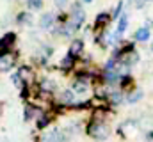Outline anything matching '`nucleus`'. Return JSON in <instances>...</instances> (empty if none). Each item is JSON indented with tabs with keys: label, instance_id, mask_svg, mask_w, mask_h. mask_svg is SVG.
<instances>
[{
	"label": "nucleus",
	"instance_id": "1",
	"mask_svg": "<svg viewBox=\"0 0 153 142\" xmlns=\"http://www.w3.org/2000/svg\"><path fill=\"white\" fill-rule=\"evenodd\" d=\"M87 133H89L91 137L98 139V141H103V139L109 137V126L103 124V123H93V124L87 128Z\"/></svg>",
	"mask_w": 153,
	"mask_h": 142
},
{
	"label": "nucleus",
	"instance_id": "2",
	"mask_svg": "<svg viewBox=\"0 0 153 142\" xmlns=\"http://www.w3.org/2000/svg\"><path fill=\"white\" fill-rule=\"evenodd\" d=\"M14 41H16V34L14 32H7V34H4L0 37V57L7 55V52L14 44Z\"/></svg>",
	"mask_w": 153,
	"mask_h": 142
},
{
	"label": "nucleus",
	"instance_id": "3",
	"mask_svg": "<svg viewBox=\"0 0 153 142\" xmlns=\"http://www.w3.org/2000/svg\"><path fill=\"white\" fill-rule=\"evenodd\" d=\"M84 20H85V13H84V9L80 7V4L76 2L75 5L71 7V23H73L75 27H80V25L84 23Z\"/></svg>",
	"mask_w": 153,
	"mask_h": 142
},
{
	"label": "nucleus",
	"instance_id": "4",
	"mask_svg": "<svg viewBox=\"0 0 153 142\" xmlns=\"http://www.w3.org/2000/svg\"><path fill=\"white\" fill-rule=\"evenodd\" d=\"M66 141V135L59 130V128H55V130H52V132H46L43 137H41V142H64Z\"/></svg>",
	"mask_w": 153,
	"mask_h": 142
},
{
	"label": "nucleus",
	"instance_id": "5",
	"mask_svg": "<svg viewBox=\"0 0 153 142\" xmlns=\"http://www.w3.org/2000/svg\"><path fill=\"white\" fill-rule=\"evenodd\" d=\"M53 21H55V16H53L52 13H46V14L41 16V20H39V27H41V29H50V27L53 25Z\"/></svg>",
	"mask_w": 153,
	"mask_h": 142
},
{
	"label": "nucleus",
	"instance_id": "6",
	"mask_svg": "<svg viewBox=\"0 0 153 142\" xmlns=\"http://www.w3.org/2000/svg\"><path fill=\"white\" fill-rule=\"evenodd\" d=\"M126 27H128V14L123 13V14L119 16V20H117V30H116V32L121 36L125 30H126Z\"/></svg>",
	"mask_w": 153,
	"mask_h": 142
},
{
	"label": "nucleus",
	"instance_id": "7",
	"mask_svg": "<svg viewBox=\"0 0 153 142\" xmlns=\"http://www.w3.org/2000/svg\"><path fill=\"white\" fill-rule=\"evenodd\" d=\"M150 29L148 27H141V29H137V32L134 34V37L137 39V41H148L150 39Z\"/></svg>",
	"mask_w": 153,
	"mask_h": 142
},
{
	"label": "nucleus",
	"instance_id": "8",
	"mask_svg": "<svg viewBox=\"0 0 153 142\" xmlns=\"http://www.w3.org/2000/svg\"><path fill=\"white\" fill-rule=\"evenodd\" d=\"M11 66H13V57H11V55L0 57V71H9Z\"/></svg>",
	"mask_w": 153,
	"mask_h": 142
},
{
	"label": "nucleus",
	"instance_id": "9",
	"mask_svg": "<svg viewBox=\"0 0 153 142\" xmlns=\"http://www.w3.org/2000/svg\"><path fill=\"white\" fill-rule=\"evenodd\" d=\"M82 48H84V41H80V39H75L73 43H71V48H70V55H78L80 52H82Z\"/></svg>",
	"mask_w": 153,
	"mask_h": 142
},
{
	"label": "nucleus",
	"instance_id": "10",
	"mask_svg": "<svg viewBox=\"0 0 153 142\" xmlns=\"http://www.w3.org/2000/svg\"><path fill=\"white\" fill-rule=\"evenodd\" d=\"M73 91H75L76 94H84V92H87V84H85L84 80H76L75 84H73Z\"/></svg>",
	"mask_w": 153,
	"mask_h": 142
},
{
	"label": "nucleus",
	"instance_id": "11",
	"mask_svg": "<svg viewBox=\"0 0 153 142\" xmlns=\"http://www.w3.org/2000/svg\"><path fill=\"white\" fill-rule=\"evenodd\" d=\"M27 5H29V9H32V11H38L43 7V0H27Z\"/></svg>",
	"mask_w": 153,
	"mask_h": 142
},
{
	"label": "nucleus",
	"instance_id": "12",
	"mask_svg": "<svg viewBox=\"0 0 153 142\" xmlns=\"http://www.w3.org/2000/svg\"><path fill=\"white\" fill-rule=\"evenodd\" d=\"M143 98V91H135V92H132L128 98H126V101L128 103H135V101H139Z\"/></svg>",
	"mask_w": 153,
	"mask_h": 142
},
{
	"label": "nucleus",
	"instance_id": "13",
	"mask_svg": "<svg viewBox=\"0 0 153 142\" xmlns=\"http://www.w3.org/2000/svg\"><path fill=\"white\" fill-rule=\"evenodd\" d=\"M62 101L71 103V101H73V92H71V91H64V92H62Z\"/></svg>",
	"mask_w": 153,
	"mask_h": 142
},
{
	"label": "nucleus",
	"instance_id": "14",
	"mask_svg": "<svg viewBox=\"0 0 153 142\" xmlns=\"http://www.w3.org/2000/svg\"><path fill=\"white\" fill-rule=\"evenodd\" d=\"M48 123H50V117H48V115H43V117L38 121V128H39V130H41V128H45Z\"/></svg>",
	"mask_w": 153,
	"mask_h": 142
},
{
	"label": "nucleus",
	"instance_id": "15",
	"mask_svg": "<svg viewBox=\"0 0 153 142\" xmlns=\"http://www.w3.org/2000/svg\"><path fill=\"white\" fill-rule=\"evenodd\" d=\"M73 66V55H68L66 59H62V68H70Z\"/></svg>",
	"mask_w": 153,
	"mask_h": 142
},
{
	"label": "nucleus",
	"instance_id": "16",
	"mask_svg": "<svg viewBox=\"0 0 153 142\" xmlns=\"http://www.w3.org/2000/svg\"><path fill=\"white\" fill-rule=\"evenodd\" d=\"M18 23H25V21H30V16L27 14V13H22L20 16H18V20H16Z\"/></svg>",
	"mask_w": 153,
	"mask_h": 142
},
{
	"label": "nucleus",
	"instance_id": "17",
	"mask_svg": "<svg viewBox=\"0 0 153 142\" xmlns=\"http://www.w3.org/2000/svg\"><path fill=\"white\" fill-rule=\"evenodd\" d=\"M32 115H34V108H32V106H27V108H25V121L32 119Z\"/></svg>",
	"mask_w": 153,
	"mask_h": 142
},
{
	"label": "nucleus",
	"instance_id": "18",
	"mask_svg": "<svg viewBox=\"0 0 153 142\" xmlns=\"http://www.w3.org/2000/svg\"><path fill=\"white\" fill-rule=\"evenodd\" d=\"M11 80L16 84V85H22V82H20V75L18 73H14V75H11Z\"/></svg>",
	"mask_w": 153,
	"mask_h": 142
},
{
	"label": "nucleus",
	"instance_id": "19",
	"mask_svg": "<svg viewBox=\"0 0 153 142\" xmlns=\"http://www.w3.org/2000/svg\"><path fill=\"white\" fill-rule=\"evenodd\" d=\"M53 2H55V5H57V7H64V5L68 4V0H53Z\"/></svg>",
	"mask_w": 153,
	"mask_h": 142
},
{
	"label": "nucleus",
	"instance_id": "20",
	"mask_svg": "<svg viewBox=\"0 0 153 142\" xmlns=\"http://www.w3.org/2000/svg\"><path fill=\"white\" fill-rule=\"evenodd\" d=\"M112 101H114V103H119V101H121V96H119V94H112Z\"/></svg>",
	"mask_w": 153,
	"mask_h": 142
},
{
	"label": "nucleus",
	"instance_id": "21",
	"mask_svg": "<svg viewBox=\"0 0 153 142\" xmlns=\"http://www.w3.org/2000/svg\"><path fill=\"white\" fill-rule=\"evenodd\" d=\"M121 5H123V4H117V7H116V11H114V18H117V14H119V11H121Z\"/></svg>",
	"mask_w": 153,
	"mask_h": 142
},
{
	"label": "nucleus",
	"instance_id": "22",
	"mask_svg": "<svg viewBox=\"0 0 153 142\" xmlns=\"http://www.w3.org/2000/svg\"><path fill=\"white\" fill-rule=\"evenodd\" d=\"M84 2H85V4H91V2H93V0H84Z\"/></svg>",
	"mask_w": 153,
	"mask_h": 142
},
{
	"label": "nucleus",
	"instance_id": "23",
	"mask_svg": "<svg viewBox=\"0 0 153 142\" xmlns=\"http://www.w3.org/2000/svg\"><path fill=\"white\" fill-rule=\"evenodd\" d=\"M152 50H153V44H152Z\"/></svg>",
	"mask_w": 153,
	"mask_h": 142
}]
</instances>
